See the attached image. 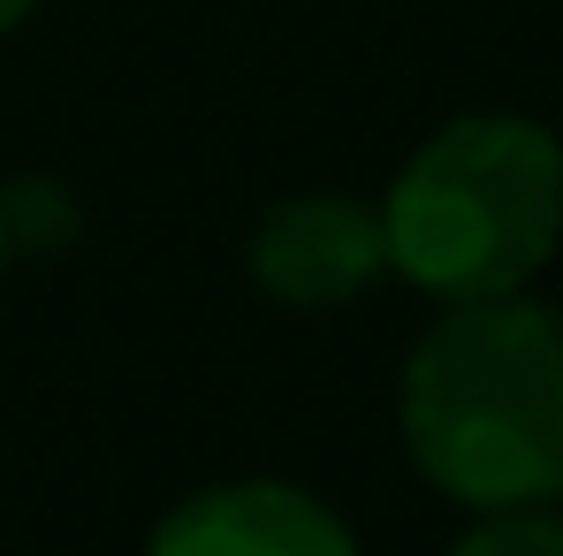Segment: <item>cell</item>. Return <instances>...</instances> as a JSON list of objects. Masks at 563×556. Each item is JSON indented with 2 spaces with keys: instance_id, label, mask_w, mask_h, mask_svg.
Listing matches in <instances>:
<instances>
[{
  "instance_id": "obj_1",
  "label": "cell",
  "mask_w": 563,
  "mask_h": 556,
  "mask_svg": "<svg viewBox=\"0 0 563 556\" xmlns=\"http://www.w3.org/2000/svg\"><path fill=\"white\" fill-rule=\"evenodd\" d=\"M404 450L465 511L563 495V313L510 297L450 305L404 359Z\"/></svg>"
},
{
  "instance_id": "obj_2",
  "label": "cell",
  "mask_w": 563,
  "mask_h": 556,
  "mask_svg": "<svg viewBox=\"0 0 563 556\" xmlns=\"http://www.w3.org/2000/svg\"><path fill=\"white\" fill-rule=\"evenodd\" d=\"M388 268L442 297H510L563 244V138L533 115L442 122L380 198Z\"/></svg>"
},
{
  "instance_id": "obj_3",
  "label": "cell",
  "mask_w": 563,
  "mask_h": 556,
  "mask_svg": "<svg viewBox=\"0 0 563 556\" xmlns=\"http://www.w3.org/2000/svg\"><path fill=\"white\" fill-rule=\"evenodd\" d=\"M244 268L252 282L282 297V305H305V313H328V305H351L358 290H374L388 275V237H380V206L351 198V190H297L275 198L244 244Z\"/></svg>"
},
{
  "instance_id": "obj_4",
  "label": "cell",
  "mask_w": 563,
  "mask_h": 556,
  "mask_svg": "<svg viewBox=\"0 0 563 556\" xmlns=\"http://www.w3.org/2000/svg\"><path fill=\"white\" fill-rule=\"evenodd\" d=\"M145 556H358V534L320 503L312 488L289 480H221L184 495Z\"/></svg>"
},
{
  "instance_id": "obj_5",
  "label": "cell",
  "mask_w": 563,
  "mask_h": 556,
  "mask_svg": "<svg viewBox=\"0 0 563 556\" xmlns=\"http://www.w3.org/2000/svg\"><path fill=\"white\" fill-rule=\"evenodd\" d=\"M0 221H8V260L15 252H62L77 237V190L54 184V176H8Z\"/></svg>"
},
{
  "instance_id": "obj_6",
  "label": "cell",
  "mask_w": 563,
  "mask_h": 556,
  "mask_svg": "<svg viewBox=\"0 0 563 556\" xmlns=\"http://www.w3.org/2000/svg\"><path fill=\"white\" fill-rule=\"evenodd\" d=\"M442 556H563V519H549L541 503L533 511H487Z\"/></svg>"
},
{
  "instance_id": "obj_7",
  "label": "cell",
  "mask_w": 563,
  "mask_h": 556,
  "mask_svg": "<svg viewBox=\"0 0 563 556\" xmlns=\"http://www.w3.org/2000/svg\"><path fill=\"white\" fill-rule=\"evenodd\" d=\"M31 8H38V0H0V39H8L15 23H31Z\"/></svg>"
},
{
  "instance_id": "obj_8",
  "label": "cell",
  "mask_w": 563,
  "mask_h": 556,
  "mask_svg": "<svg viewBox=\"0 0 563 556\" xmlns=\"http://www.w3.org/2000/svg\"><path fill=\"white\" fill-rule=\"evenodd\" d=\"M0 275H8V221H0Z\"/></svg>"
},
{
  "instance_id": "obj_9",
  "label": "cell",
  "mask_w": 563,
  "mask_h": 556,
  "mask_svg": "<svg viewBox=\"0 0 563 556\" xmlns=\"http://www.w3.org/2000/svg\"><path fill=\"white\" fill-rule=\"evenodd\" d=\"M556 503H563V495H556ZM556 519H563V511H556Z\"/></svg>"
}]
</instances>
